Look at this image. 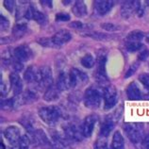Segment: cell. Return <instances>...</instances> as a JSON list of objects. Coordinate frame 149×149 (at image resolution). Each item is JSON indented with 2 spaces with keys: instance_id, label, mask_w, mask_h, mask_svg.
<instances>
[{
  "instance_id": "obj_20",
  "label": "cell",
  "mask_w": 149,
  "mask_h": 149,
  "mask_svg": "<svg viewBox=\"0 0 149 149\" xmlns=\"http://www.w3.org/2000/svg\"><path fill=\"white\" fill-rule=\"evenodd\" d=\"M60 89L57 86H50L49 88L45 90V95H44V99L47 102H54L60 98Z\"/></svg>"
},
{
  "instance_id": "obj_26",
  "label": "cell",
  "mask_w": 149,
  "mask_h": 149,
  "mask_svg": "<svg viewBox=\"0 0 149 149\" xmlns=\"http://www.w3.org/2000/svg\"><path fill=\"white\" fill-rule=\"evenodd\" d=\"M146 37V35L141 30H133L130 31L127 36V42H141L143 39Z\"/></svg>"
},
{
  "instance_id": "obj_50",
  "label": "cell",
  "mask_w": 149,
  "mask_h": 149,
  "mask_svg": "<svg viewBox=\"0 0 149 149\" xmlns=\"http://www.w3.org/2000/svg\"><path fill=\"white\" fill-rule=\"evenodd\" d=\"M56 149H61V148H56Z\"/></svg>"
},
{
  "instance_id": "obj_35",
  "label": "cell",
  "mask_w": 149,
  "mask_h": 149,
  "mask_svg": "<svg viewBox=\"0 0 149 149\" xmlns=\"http://www.w3.org/2000/svg\"><path fill=\"white\" fill-rule=\"evenodd\" d=\"M139 80L141 81V83L146 87V89H147L149 91V74H146V73L141 74L139 76Z\"/></svg>"
},
{
  "instance_id": "obj_43",
  "label": "cell",
  "mask_w": 149,
  "mask_h": 149,
  "mask_svg": "<svg viewBox=\"0 0 149 149\" xmlns=\"http://www.w3.org/2000/svg\"><path fill=\"white\" fill-rule=\"evenodd\" d=\"M90 37H92L93 39H97V40H103V39L107 38V35L102 34V33H93V34H89Z\"/></svg>"
},
{
  "instance_id": "obj_25",
  "label": "cell",
  "mask_w": 149,
  "mask_h": 149,
  "mask_svg": "<svg viewBox=\"0 0 149 149\" xmlns=\"http://www.w3.org/2000/svg\"><path fill=\"white\" fill-rule=\"evenodd\" d=\"M30 144V140L26 135H23L21 139L18 141L17 143L13 144L10 149H29Z\"/></svg>"
},
{
  "instance_id": "obj_33",
  "label": "cell",
  "mask_w": 149,
  "mask_h": 149,
  "mask_svg": "<svg viewBox=\"0 0 149 149\" xmlns=\"http://www.w3.org/2000/svg\"><path fill=\"white\" fill-rule=\"evenodd\" d=\"M15 107V101L14 98H10L1 101V109L3 111H9Z\"/></svg>"
},
{
  "instance_id": "obj_18",
  "label": "cell",
  "mask_w": 149,
  "mask_h": 149,
  "mask_svg": "<svg viewBox=\"0 0 149 149\" xmlns=\"http://www.w3.org/2000/svg\"><path fill=\"white\" fill-rule=\"evenodd\" d=\"M38 74H39V68L36 66H29L26 70L24 74L25 80L29 84H37L38 81Z\"/></svg>"
},
{
  "instance_id": "obj_2",
  "label": "cell",
  "mask_w": 149,
  "mask_h": 149,
  "mask_svg": "<svg viewBox=\"0 0 149 149\" xmlns=\"http://www.w3.org/2000/svg\"><path fill=\"white\" fill-rule=\"evenodd\" d=\"M39 116L48 125H54L60 121L61 111L57 106H46L39 109Z\"/></svg>"
},
{
  "instance_id": "obj_8",
  "label": "cell",
  "mask_w": 149,
  "mask_h": 149,
  "mask_svg": "<svg viewBox=\"0 0 149 149\" xmlns=\"http://www.w3.org/2000/svg\"><path fill=\"white\" fill-rule=\"evenodd\" d=\"M69 78L71 88H74L77 85H82L86 83L88 80V76L84 72L79 71L78 69L73 68L69 73Z\"/></svg>"
},
{
  "instance_id": "obj_13",
  "label": "cell",
  "mask_w": 149,
  "mask_h": 149,
  "mask_svg": "<svg viewBox=\"0 0 149 149\" xmlns=\"http://www.w3.org/2000/svg\"><path fill=\"white\" fill-rule=\"evenodd\" d=\"M141 7V3L139 1H127L122 6L121 13L122 16L125 18L130 17L133 13H137Z\"/></svg>"
},
{
  "instance_id": "obj_30",
  "label": "cell",
  "mask_w": 149,
  "mask_h": 149,
  "mask_svg": "<svg viewBox=\"0 0 149 149\" xmlns=\"http://www.w3.org/2000/svg\"><path fill=\"white\" fill-rule=\"evenodd\" d=\"M143 47V44L141 42H125V48L128 52H136Z\"/></svg>"
},
{
  "instance_id": "obj_34",
  "label": "cell",
  "mask_w": 149,
  "mask_h": 149,
  "mask_svg": "<svg viewBox=\"0 0 149 149\" xmlns=\"http://www.w3.org/2000/svg\"><path fill=\"white\" fill-rule=\"evenodd\" d=\"M139 64H140V62L139 61H136V62H134V63H132L130 66H129V68L127 69V73H125V78H128V77H130L131 76H133V74L136 73L137 70H138Z\"/></svg>"
},
{
  "instance_id": "obj_31",
  "label": "cell",
  "mask_w": 149,
  "mask_h": 149,
  "mask_svg": "<svg viewBox=\"0 0 149 149\" xmlns=\"http://www.w3.org/2000/svg\"><path fill=\"white\" fill-rule=\"evenodd\" d=\"M93 149H108V142L105 137L100 136L98 139L95 141Z\"/></svg>"
},
{
  "instance_id": "obj_28",
  "label": "cell",
  "mask_w": 149,
  "mask_h": 149,
  "mask_svg": "<svg viewBox=\"0 0 149 149\" xmlns=\"http://www.w3.org/2000/svg\"><path fill=\"white\" fill-rule=\"evenodd\" d=\"M81 64L83 67L91 69L93 68L95 64V60L93 58V55L91 54H86L84 57H82L81 58Z\"/></svg>"
},
{
  "instance_id": "obj_1",
  "label": "cell",
  "mask_w": 149,
  "mask_h": 149,
  "mask_svg": "<svg viewBox=\"0 0 149 149\" xmlns=\"http://www.w3.org/2000/svg\"><path fill=\"white\" fill-rule=\"evenodd\" d=\"M72 35L68 30L62 29L55 33L51 38H41L38 42L45 47H61L63 45L71 41Z\"/></svg>"
},
{
  "instance_id": "obj_7",
  "label": "cell",
  "mask_w": 149,
  "mask_h": 149,
  "mask_svg": "<svg viewBox=\"0 0 149 149\" xmlns=\"http://www.w3.org/2000/svg\"><path fill=\"white\" fill-rule=\"evenodd\" d=\"M96 122H97V116L95 114H90L86 117L83 123L80 125V131L82 136L86 137V138L91 137L93 132V129H95Z\"/></svg>"
},
{
  "instance_id": "obj_42",
  "label": "cell",
  "mask_w": 149,
  "mask_h": 149,
  "mask_svg": "<svg viewBox=\"0 0 149 149\" xmlns=\"http://www.w3.org/2000/svg\"><path fill=\"white\" fill-rule=\"evenodd\" d=\"M149 57V51L148 50H143L142 52H141L140 54H139V60L140 61H146V58Z\"/></svg>"
},
{
  "instance_id": "obj_37",
  "label": "cell",
  "mask_w": 149,
  "mask_h": 149,
  "mask_svg": "<svg viewBox=\"0 0 149 149\" xmlns=\"http://www.w3.org/2000/svg\"><path fill=\"white\" fill-rule=\"evenodd\" d=\"M101 27L105 30L108 31H116L119 29V27L114 24H111V23H104V24H101Z\"/></svg>"
},
{
  "instance_id": "obj_40",
  "label": "cell",
  "mask_w": 149,
  "mask_h": 149,
  "mask_svg": "<svg viewBox=\"0 0 149 149\" xmlns=\"http://www.w3.org/2000/svg\"><path fill=\"white\" fill-rule=\"evenodd\" d=\"M11 67H13V68L14 69V71L17 73V72L22 71V69H23V64H22V62L18 61L16 60L15 61H13V63H11Z\"/></svg>"
},
{
  "instance_id": "obj_17",
  "label": "cell",
  "mask_w": 149,
  "mask_h": 149,
  "mask_svg": "<svg viewBox=\"0 0 149 149\" xmlns=\"http://www.w3.org/2000/svg\"><path fill=\"white\" fill-rule=\"evenodd\" d=\"M113 2L112 1H106V0H97L95 2V9L97 14L105 15L112 9Z\"/></svg>"
},
{
  "instance_id": "obj_47",
  "label": "cell",
  "mask_w": 149,
  "mask_h": 149,
  "mask_svg": "<svg viewBox=\"0 0 149 149\" xmlns=\"http://www.w3.org/2000/svg\"><path fill=\"white\" fill-rule=\"evenodd\" d=\"M144 38H146V41L148 42V44H149V32L146 35V37H144Z\"/></svg>"
},
{
  "instance_id": "obj_49",
  "label": "cell",
  "mask_w": 149,
  "mask_h": 149,
  "mask_svg": "<svg viewBox=\"0 0 149 149\" xmlns=\"http://www.w3.org/2000/svg\"><path fill=\"white\" fill-rule=\"evenodd\" d=\"M62 3H63V4H69V3H71V1H62Z\"/></svg>"
},
{
  "instance_id": "obj_44",
  "label": "cell",
  "mask_w": 149,
  "mask_h": 149,
  "mask_svg": "<svg viewBox=\"0 0 149 149\" xmlns=\"http://www.w3.org/2000/svg\"><path fill=\"white\" fill-rule=\"evenodd\" d=\"M70 26L74 27V29H82V27H83V24H82V23L79 22V21H74V22H73V23L70 24Z\"/></svg>"
},
{
  "instance_id": "obj_22",
  "label": "cell",
  "mask_w": 149,
  "mask_h": 149,
  "mask_svg": "<svg viewBox=\"0 0 149 149\" xmlns=\"http://www.w3.org/2000/svg\"><path fill=\"white\" fill-rule=\"evenodd\" d=\"M72 11L74 16L78 18L84 17L87 14V7H86L83 1H76L72 8Z\"/></svg>"
},
{
  "instance_id": "obj_5",
  "label": "cell",
  "mask_w": 149,
  "mask_h": 149,
  "mask_svg": "<svg viewBox=\"0 0 149 149\" xmlns=\"http://www.w3.org/2000/svg\"><path fill=\"white\" fill-rule=\"evenodd\" d=\"M53 83V77L51 68L48 66H42L39 68V74H38V81L37 85L42 89H47Z\"/></svg>"
},
{
  "instance_id": "obj_15",
  "label": "cell",
  "mask_w": 149,
  "mask_h": 149,
  "mask_svg": "<svg viewBox=\"0 0 149 149\" xmlns=\"http://www.w3.org/2000/svg\"><path fill=\"white\" fill-rule=\"evenodd\" d=\"M36 93H34L32 91H26L21 95H17L14 98L15 101V106H19V105H24V104H29L32 103V102L36 99Z\"/></svg>"
},
{
  "instance_id": "obj_4",
  "label": "cell",
  "mask_w": 149,
  "mask_h": 149,
  "mask_svg": "<svg viewBox=\"0 0 149 149\" xmlns=\"http://www.w3.org/2000/svg\"><path fill=\"white\" fill-rule=\"evenodd\" d=\"M102 101L101 93L95 88H89L84 93V104L87 108L95 109L99 108Z\"/></svg>"
},
{
  "instance_id": "obj_12",
  "label": "cell",
  "mask_w": 149,
  "mask_h": 149,
  "mask_svg": "<svg viewBox=\"0 0 149 149\" xmlns=\"http://www.w3.org/2000/svg\"><path fill=\"white\" fill-rule=\"evenodd\" d=\"M63 131H64V135L66 137V139L69 141H74V142H79L81 140V131L80 129L78 130L77 127L74 125H66L63 127Z\"/></svg>"
},
{
  "instance_id": "obj_9",
  "label": "cell",
  "mask_w": 149,
  "mask_h": 149,
  "mask_svg": "<svg viewBox=\"0 0 149 149\" xmlns=\"http://www.w3.org/2000/svg\"><path fill=\"white\" fill-rule=\"evenodd\" d=\"M96 64V79L100 84H104L105 82H108L107 74H106V56L100 55L97 58Z\"/></svg>"
},
{
  "instance_id": "obj_41",
  "label": "cell",
  "mask_w": 149,
  "mask_h": 149,
  "mask_svg": "<svg viewBox=\"0 0 149 149\" xmlns=\"http://www.w3.org/2000/svg\"><path fill=\"white\" fill-rule=\"evenodd\" d=\"M141 149H149V134L146 135L142 140V143H141Z\"/></svg>"
},
{
  "instance_id": "obj_16",
  "label": "cell",
  "mask_w": 149,
  "mask_h": 149,
  "mask_svg": "<svg viewBox=\"0 0 149 149\" xmlns=\"http://www.w3.org/2000/svg\"><path fill=\"white\" fill-rule=\"evenodd\" d=\"M10 86L13 90V93L15 95H19L23 91V82L18 73L13 72L10 74Z\"/></svg>"
},
{
  "instance_id": "obj_14",
  "label": "cell",
  "mask_w": 149,
  "mask_h": 149,
  "mask_svg": "<svg viewBox=\"0 0 149 149\" xmlns=\"http://www.w3.org/2000/svg\"><path fill=\"white\" fill-rule=\"evenodd\" d=\"M4 136L10 144H14L21 139V131L17 127H9L4 131Z\"/></svg>"
},
{
  "instance_id": "obj_29",
  "label": "cell",
  "mask_w": 149,
  "mask_h": 149,
  "mask_svg": "<svg viewBox=\"0 0 149 149\" xmlns=\"http://www.w3.org/2000/svg\"><path fill=\"white\" fill-rule=\"evenodd\" d=\"M32 19H34L38 24L40 25H45L47 22V18H46L45 14L42 13V11L38 10L33 8V14H32Z\"/></svg>"
},
{
  "instance_id": "obj_10",
  "label": "cell",
  "mask_w": 149,
  "mask_h": 149,
  "mask_svg": "<svg viewBox=\"0 0 149 149\" xmlns=\"http://www.w3.org/2000/svg\"><path fill=\"white\" fill-rule=\"evenodd\" d=\"M30 134L32 135V141H34V143L37 146H41L44 149H51L50 141L48 140L47 136H46L44 130L37 129V130H34L32 133H30Z\"/></svg>"
},
{
  "instance_id": "obj_21",
  "label": "cell",
  "mask_w": 149,
  "mask_h": 149,
  "mask_svg": "<svg viewBox=\"0 0 149 149\" xmlns=\"http://www.w3.org/2000/svg\"><path fill=\"white\" fill-rule=\"evenodd\" d=\"M57 87L60 89V91H66L69 88H71V84H70V78L69 74H67L64 72H61L60 74L57 82Z\"/></svg>"
},
{
  "instance_id": "obj_38",
  "label": "cell",
  "mask_w": 149,
  "mask_h": 149,
  "mask_svg": "<svg viewBox=\"0 0 149 149\" xmlns=\"http://www.w3.org/2000/svg\"><path fill=\"white\" fill-rule=\"evenodd\" d=\"M4 7H5L10 13H13L15 9V2L11 1V0H6V1H4Z\"/></svg>"
},
{
  "instance_id": "obj_32",
  "label": "cell",
  "mask_w": 149,
  "mask_h": 149,
  "mask_svg": "<svg viewBox=\"0 0 149 149\" xmlns=\"http://www.w3.org/2000/svg\"><path fill=\"white\" fill-rule=\"evenodd\" d=\"M21 124L24 125V127L29 130L30 133H32L34 131V128H33V122L29 116H24L22 117V119L20 120Z\"/></svg>"
},
{
  "instance_id": "obj_24",
  "label": "cell",
  "mask_w": 149,
  "mask_h": 149,
  "mask_svg": "<svg viewBox=\"0 0 149 149\" xmlns=\"http://www.w3.org/2000/svg\"><path fill=\"white\" fill-rule=\"evenodd\" d=\"M111 149H125V141L119 131L114 132L112 136Z\"/></svg>"
},
{
  "instance_id": "obj_45",
  "label": "cell",
  "mask_w": 149,
  "mask_h": 149,
  "mask_svg": "<svg viewBox=\"0 0 149 149\" xmlns=\"http://www.w3.org/2000/svg\"><path fill=\"white\" fill-rule=\"evenodd\" d=\"M41 4L47 8H52V1H50V0H42L41 1Z\"/></svg>"
},
{
  "instance_id": "obj_36",
  "label": "cell",
  "mask_w": 149,
  "mask_h": 149,
  "mask_svg": "<svg viewBox=\"0 0 149 149\" xmlns=\"http://www.w3.org/2000/svg\"><path fill=\"white\" fill-rule=\"evenodd\" d=\"M70 20V15L66 13H58L56 14V21L58 22H66Z\"/></svg>"
},
{
  "instance_id": "obj_46",
  "label": "cell",
  "mask_w": 149,
  "mask_h": 149,
  "mask_svg": "<svg viewBox=\"0 0 149 149\" xmlns=\"http://www.w3.org/2000/svg\"><path fill=\"white\" fill-rule=\"evenodd\" d=\"M8 92V89H7V85L6 84H4V82L3 80L1 81V95H6Z\"/></svg>"
},
{
  "instance_id": "obj_3",
  "label": "cell",
  "mask_w": 149,
  "mask_h": 149,
  "mask_svg": "<svg viewBox=\"0 0 149 149\" xmlns=\"http://www.w3.org/2000/svg\"><path fill=\"white\" fill-rule=\"evenodd\" d=\"M124 130L127 138L132 143H137L143 140V125L141 123H127L124 125Z\"/></svg>"
},
{
  "instance_id": "obj_6",
  "label": "cell",
  "mask_w": 149,
  "mask_h": 149,
  "mask_svg": "<svg viewBox=\"0 0 149 149\" xmlns=\"http://www.w3.org/2000/svg\"><path fill=\"white\" fill-rule=\"evenodd\" d=\"M103 98H104V109H112L117 103L118 95H117V91L114 86L109 85L104 88L103 91Z\"/></svg>"
},
{
  "instance_id": "obj_27",
  "label": "cell",
  "mask_w": 149,
  "mask_h": 149,
  "mask_svg": "<svg viewBox=\"0 0 149 149\" xmlns=\"http://www.w3.org/2000/svg\"><path fill=\"white\" fill-rule=\"evenodd\" d=\"M26 29H27V26H26V23H24V22L18 23V24H16V25L14 26L13 29V36L17 37V38L22 37L23 35H24V34L26 33Z\"/></svg>"
},
{
  "instance_id": "obj_11",
  "label": "cell",
  "mask_w": 149,
  "mask_h": 149,
  "mask_svg": "<svg viewBox=\"0 0 149 149\" xmlns=\"http://www.w3.org/2000/svg\"><path fill=\"white\" fill-rule=\"evenodd\" d=\"M14 58H16L18 61L20 62H25L29 61L33 56L32 50L30 49L29 46L26 45H22L20 46H17L13 51Z\"/></svg>"
},
{
  "instance_id": "obj_48",
  "label": "cell",
  "mask_w": 149,
  "mask_h": 149,
  "mask_svg": "<svg viewBox=\"0 0 149 149\" xmlns=\"http://www.w3.org/2000/svg\"><path fill=\"white\" fill-rule=\"evenodd\" d=\"M0 147H1V148H0V149H5V146H4L3 142H1V143H0Z\"/></svg>"
},
{
  "instance_id": "obj_23",
  "label": "cell",
  "mask_w": 149,
  "mask_h": 149,
  "mask_svg": "<svg viewBox=\"0 0 149 149\" xmlns=\"http://www.w3.org/2000/svg\"><path fill=\"white\" fill-rule=\"evenodd\" d=\"M114 127V122H113L112 118H108L104 121V123L102 124L101 128H100V136L107 138L109 133Z\"/></svg>"
},
{
  "instance_id": "obj_19",
  "label": "cell",
  "mask_w": 149,
  "mask_h": 149,
  "mask_svg": "<svg viewBox=\"0 0 149 149\" xmlns=\"http://www.w3.org/2000/svg\"><path fill=\"white\" fill-rule=\"evenodd\" d=\"M127 95L129 100H140L142 98V93L135 82H131L127 88Z\"/></svg>"
},
{
  "instance_id": "obj_39",
  "label": "cell",
  "mask_w": 149,
  "mask_h": 149,
  "mask_svg": "<svg viewBox=\"0 0 149 149\" xmlns=\"http://www.w3.org/2000/svg\"><path fill=\"white\" fill-rule=\"evenodd\" d=\"M0 22H1V29L2 30H7L8 29H9V26H10V22L9 20L6 18V17H4L3 15H1L0 16Z\"/></svg>"
}]
</instances>
